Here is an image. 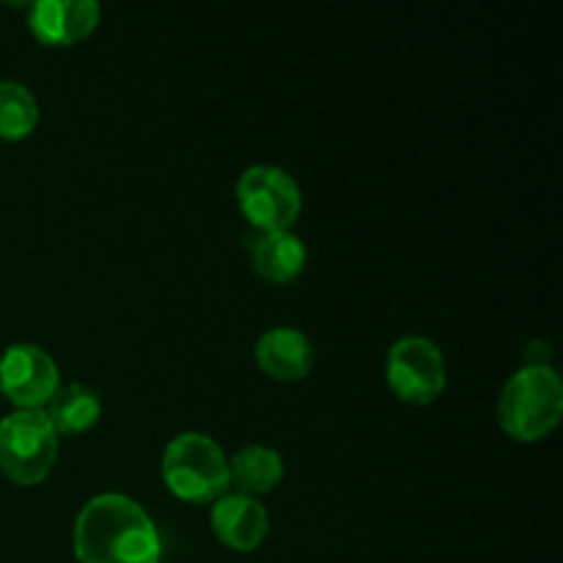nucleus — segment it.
<instances>
[{
	"mask_svg": "<svg viewBox=\"0 0 563 563\" xmlns=\"http://www.w3.org/2000/svg\"><path fill=\"white\" fill-rule=\"evenodd\" d=\"M163 482L176 498L214 504L231 487L229 456L209 434L185 432L163 454Z\"/></svg>",
	"mask_w": 563,
	"mask_h": 563,
	"instance_id": "nucleus-3",
	"label": "nucleus"
},
{
	"mask_svg": "<svg viewBox=\"0 0 563 563\" xmlns=\"http://www.w3.org/2000/svg\"><path fill=\"white\" fill-rule=\"evenodd\" d=\"M563 385L555 368L526 366L506 383L498 401L500 427L522 443H537L559 427Z\"/></svg>",
	"mask_w": 563,
	"mask_h": 563,
	"instance_id": "nucleus-2",
	"label": "nucleus"
},
{
	"mask_svg": "<svg viewBox=\"0 0 563 563\" xmlns=\"http://www.w3.org/2000/svg\"><path fill=\"white\" fill-rule=\"evenodd\" d=\"M75 555L80 563H159L163 542L143 506L126 495L104 493L77 515Z\"/></svg>",
	"mask_w": 563,
	"mask_h": 563,
	"instance_id": "nucleus-1",
	"label": "nucleus"
},
{
	"mask_svg": "<svg viewBox=\"0 0 563 563\" xmlns=\"http://www.w3.org/2000/svg\"><path fill=\"white\" fill-rule=\"evenodd\" d=\"M99 22L93 0H42L31 5L27 25L42 44H75L86 38Z\"/></svg>",
	"mask_w": 563,
	"mask_h": 563,
	"instance_id": "nucleus-9",
	"label": "nucleus"
},
{
	"mask_svg": "<svg viewBox=\"0 0 563 563\" xmlns=\"http://www.w3.org/2000/svg\"><path fill=\"white\" fill-rule=\"evenodd\" d=\"M47 421L53 423L55 434H80L86 429H91L93 423L99 421V412H102V405H99V396L93 394L88 385L71 383L64 385L53 394V399L47 401Z\"/></svg>",
	"mask_w": 563,
	"mask_h": 563,
	"instance_id": "nucleus-13",
	"label": "nucleus"
},
{
	"mask_svg": "<svg viewBox=\"0 0 563 563\" xmlns=\"http://www.w3.org/2000/svg\"><path fill=\"white\" fill-rule=\"evenodd\" d=\"M231 484L242 495H267L284 482V460L275 449L267 445H245L236 451L234 460H229Z\"/></svg>",
	"mask_w": 563,
	"mask_h": 563,
	"instance_id": "nucleus-12",
	"label": "nucleus"
},
{
	"mask_svg": "<svg viewBox=\"0 0 563 563\" xmlns=\"http://www.w3.org/2000/svg\"><path fill=\"white\" fill-rule=\"evenodd\" d=\"M212 528L225 548L236 553H253L267 539L269 515L251 495L225 493L212 506Z\"/></svg>",
	"mask_w": 563,
	"mask_h": 563,
	"instance_id": "nucleus-8",
	"label": "nucleus"
},
{
	"mask_svg": "<svg viewBox=\"0 0 563 563\" xmlns=\"http://www.w3.org/2000/svg\"><path fill=\"white\" fill-rule=\"evenodd\" d=\"M247 247H251L253 269L273 284H286L306 267L308 251L300 236L291 231H258L256 236H251Z\"/></svg>",
	"mask_w": 563,
	"mask_h": 563,
	"instance_id": "nucleus-11",
	"label": "nucleus"
},
{
	"mask_svg": "<svg viewBox=\"0 0 563 563\" xmlns=\"http://www.w3.org/2000/svg\"><path fill=\"white\" fill-rule=\"evenodd\" d=\"M58 456V434L44 410H16L0 421V471L22 487L42 484Z\"/></svg>",
	"mask_w": 563,
	"mask_h": 563,
	"instance_id": "nucleus-4",
	"label": "nucleus"
},
{
	"mask_svg": "<svg viewBox=\"0 0 563 563\" xmlns=\"http://www.w3.org/2000/svg\"><path fill=\"white\" fill-rule=\"evenodd\" d=\"M256 363L278 383H297L311 374L313 344L297 328H273L256 341Z\"/></svg>",
	"mask_w": 563,
	"mask_h": 563,
	"instance_id": "nucleus-10",
	"label": "nucleus"
},
{
	"mask_svg": "<svg viewBox=\"0 0 563 563\" xmlns=\"http://www.w3.org/2000/svg\"><path fill=\"white\" fill-rule=\"evenodd\" d=\"M236 201L256 231H291L302 212L300 185L275 165L247 168L236 185Z\"/></svg>",
	"mask_w": 563,
	"mask_h": 563,
	"instance_id": "nucleus-5",
	"label": "nucleus"
},
{
	"mask_svg": "<svg viewBox=\"0 0 563 563\" xmlns=\"http://www.w3.org/2000/svg\"><path fill=\"white\" fill-rule=\"evenodd\" d=\"M388 385L407 405H432L445 388L443 352L423 335H405L388 352Z\"/></svg>",
	"mask_w": 563,
	"mask_h": 563,
	"instance_id": "nucleus-6",
	"label": "nucleus"
},
{
	"mask_svg": "<svg viewBox=\"0 0 563 563\" xmlns=\"http://www.w3.org/2000/svg\"><path fill=\"white\" fill-rule=\"evenodd\" d=\"M58 363L36 344H14L0 357V390L20 410H42L58 385Z\"/></svg>",
	"mask_w": 563,
	"mask_h": 563,
	"instance_id": "nucleus-7",
	"label": "nucleus"
},
{
	"mask_svg": "<svg viewBox=\"0 0 563 563\" xmlns=\"http://www.w3.org/2000/svg\"><path fill=\"white\" fill-rule=\"evenodd\" d=\"M38 124V102L22 82L0 80V137L22 141Z\"/></svg>",
	"mask_w": 563,
	"mask_h": 563,
	"instance_id": "nucleus-14",
	"label": "nucleus"
}]
</instances>
